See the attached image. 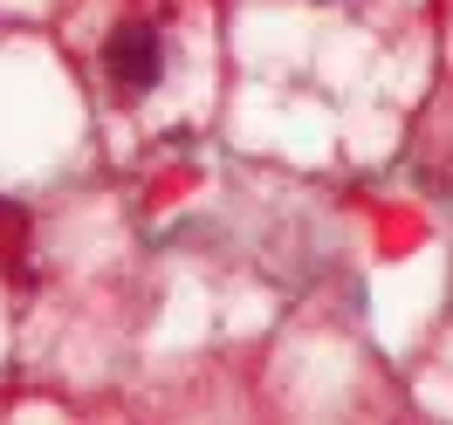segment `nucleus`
Returning <instances> with one entry per match:
<instances>
[{
	"mask_svg": "<svg viewBox=\"0 0 453 425\" xmlns=\"http://www.w3.org/2000/svg\"><path fill=\"white\" fill-rule=\"evenodd\" d=\"M104 69H111V83L124 96H138V89L158 83V34L151 28H117L111 49H104Z\"/></svg>",
	"mask_w": 453,
	"mask_h": 425,
	"instance_id": "nucleus-1",
	"label": "nucleus"
}]
</instances>
